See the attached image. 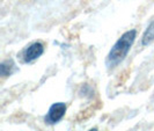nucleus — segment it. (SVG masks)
Masks as SVG:
<instances>
[{"label":"nucleus","mask_w":154,"mask_h":131,"mask_svg":"<svg viewBox=\"0 0 154 131\" xmlns=\"http://www.w3.org/2000/svg\"><path fill=\"white\" fill-rule=\"evenodd\" d=\"M136 36H137V30L131 29V30L125 31L123 35L117 39V42L109 51L107 59H106V64L109 69L115 67L121 62H123L124 58L128 56L131 46L134 43Z\"/></svg>","instance_id":"f257e3e1"},{"label":"nucleus","mask_w":154,"mask_h":131,"mask_svg":"<svg viewBox=\"0 0 154 131\" xmlns=\"http://www.w3.org/2000/svg\"><path fill=\"white\" fill-rule=\"evenodd\" d=\"M66 113V104L64 102H56L50 108L45 116V123L56 124L62 120Z\"/></svg>","instance_id":"f03ea898"},{"label":"nucleus","mask_w":154,"mask_h":131,"mask_svg":"<svg viewBox=\"0 0 154 131\" xmlns=\"http://www.w3.org/2000/svg\"><path fill=\"white\" fill-rule=\"evenodd\" d=\"M44 52V46L39 42H35L28 46L23 52V62L31 63L39 58Z\"/></svg>","instance_id":"7ed1b4c3"},{"label":"nucleus","mask_w":154,"mask_h":131,"mask_svg":"<svg viewBox=\"0 0 154 131\" xmlns=\"http://www.w3.org/2000/svg\"><path fill=\"white\" fill-rule=\"evenodd\" d=\"M15 63L13 59H6L4 62H1L0 64V74L2 77H8L12 76L15 72Z\"/></svg>","instance_id":"20e7f679"},{"label":"nucleus","mask_w":154,"mask_h":131,"mask_svg":"<svg viewBox=\"0 0 154 131\" xmlns=\"http://www.w3.org/2000/svg\"><path fill=\"white\" fill-rule=\"evenodd\" d=\"M154 41V20L149 23V26L147 27V29L145 30L143 39H141V44L143 45H148Z\"/></svg>","instance_id":"39448f33"},{"label":"nucleus","mask_w":154,"mask_h":131,"mask_svg":"<svg viewBox=\"0 0 154 131\" xmlns=\"http://www.w3.org/2000/svg\"><path fill=\"white\" fill-rule=\"evenodd\" d=\"M89 131H97V129H95V128H94V129H91Z\"/></svg>","instance_id":"423d86ee"}]
</instances>
